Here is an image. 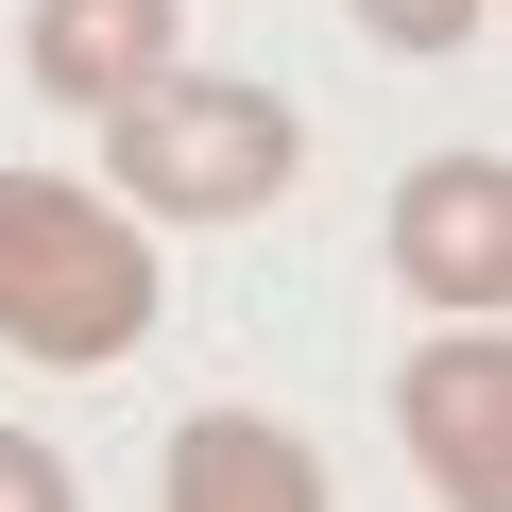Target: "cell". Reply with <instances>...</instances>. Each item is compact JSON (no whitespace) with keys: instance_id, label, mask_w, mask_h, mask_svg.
<instances>
[{"instance_id":"cell-1","label":"cell","mask_w":512,"mask_h":512,"mask_svg":"<svg viewBox=\"0 0 512 512\" xmlns=\"http://www.w3.org/2000/svg\"><path fill=\"white\" fill-rule=\"evenodd\" d=\"M308 171V120L239 69H154L103 120V205L120 222H274Z\"/></svg>"},{"instance_id":"cell-7","label":"cell","mask_w":512,"mask_h":512,"mask_svg":"<svg viewBox=\"0 0 512 512\" xmlns=\"http://www.w3.org/2000/svg\"><path fill=\"white\" fill-rule=\"evenodd\" d=\"M495 18V0H359V35H393V52H461Z\"/></svg>"},{"instance_id":"cell-3","label":"cell","mask_w":512,"mask_h":512,"mask_svg":"<svg viewBox=\"0 0 512 512\" xmlns=\"http://www.w3.org/2000/svg\"><path fill=\"white\" fill-rule=\"evenodd\" d=\"M393 427H410V461H427L444 512H512V342L495 325H444L393 376Z\"/></svg>"},{"instance_id":"cell-5","label":"cell","mask_w":512,"mask_h":512,"mask_svg":"<svg viewBox=\"0 0 512 512\" xmlns=\"http://www.w3.org/2000/svg\"><path fill=\"white\" fill-rule=\"evenodd\" d=\"M18 69L86 120H120L154 69H188V0H35L18 18Z\"/></svg>"},{"instance_id":"cell-8","label":"cell","mask_w":512,"mask_h":512,"mask_svg":"<svg viewBox=\"0 0 512 512\" xmlns=\"http://www.w3.org/2000/svg\"><path fill=\"white\" fill-rule=\"evenodd\" d=\"M0 512H86V495H69V461H52L35 427H0Z\"/></svg>"},{"instance_id":"cell-6","label":"cell","mask_w":512,"mask_h":512,"mask_svg":"<svg viewBox=\"0 0 512 512\" xmlns=\"http://www.w3.org/2000/svg\"><path fill=\"white\" fill-rule=\"evenodd\" d=\"M154 478H171L154 512H342L325 444H308V427H274V410H188Z\"/></svg>"},{"instance_id":"cell-4","label":"cell","mask_w":512,"mask_h":512,"mask_svg":"<svg viewBox=\"0 0 512 512\" xmlns=\"http://www.w3.org/2000/svg\"><path fill=\"white\" fill-rule=\"evenodd\" d=\"M393 274L427 291V325H495L512 308V171L495 154H427L393 188Z\"/></svg>"},{"instance_id":"cell-2","label":"cell","mask_w":512,"mask_h":512,"mask_svg":"<svg viewBox=\"0 0 512 512\" xmlns=\"http://www.w3.org/2000/svg\"><path fill=\"white\" fill-rule=\"evenodd\" d=\"M0 342L52 359V376L137 359L154 342V239L69 171H0Z\"/></svg>"}]
</instances>
